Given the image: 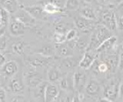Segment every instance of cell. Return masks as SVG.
<instances>
[{
	"mask_svg": "<svg viewBox=\"0 0 123 102\" xmlns=\"http://www.w3.org/2000/svg\"><path fill=\"white\" fill-rule=\"evenodd\" d=\"M102 24L111 32L118 29V19L115 12L110 9L104 10L101 14Z\"/></svg>",
	"mask_w": 123,
	"mask_h": 102,
	"instance_id": "6da1fadb",
	"label": "cell"
},
{
	"mask_svg": "<svg viewBox=\"0 0 123 102\" xmlns=\"http://www.w3.org/2000/svg\"><path fill=\"white\" fill-rule=\"evenodd\" d=\"M74 21L76 28L83 33H88L95 28V20L86 19L82 15L75 17Z\"/></svg>",
	"mask_w": 123,
	"mask_h": 102,
	"instance_id": "7a4b0ae2",
	"label": "cell"
},
{
	"mask_svg": "<svg viewBox=\"0 0 123 102\" xmlns=\"http://www.w3.org/2000/svg\"><path fill=\"white\" fill-rule=\"evenodd\" d=\"M24 77L25 83L29 86V87L34 88L41 84L42 82V78L39 75V73H37L36 70H29L24 72L23 74Z\"/></svg>",
	"mask_w": 123,
	"mask_h": 102,
	"instance_id": "3957f363",
	"label": "cell"
},
{
	"mask_svg": "<svg viewBox=\"0 0 123 102\" xmlns=\"http://www.w3.org/2000/svg\"><path fill=\"white\" fill-rule=\"evenodd\" d=\"M25 11L32 15V16L36 19V20H47L49 14L46 13L43 7L40 6H24L23 7Z\"/></svg>",
	"mask_w": 123,
	"mask_h": 102,
	"instance_id": "277c9868",
	"label": "cell"
},
{
	"mask_svg": "<svg viewBox=\"0 0 123 102\" xmlns=\"http://www.w3.org/2000/svg\"><path fill=\"white\" fill-rule=\"evenodd\" d=\"M93 50H86V52L84 53L81 60L79 63V66L80 68L84 70H88L91 68L92 65L96 60L97 58V52L93 53H92Z\"/></svg>",
	"mask_w": 123,
	"mask_h": 102,
	"instance_id": "5b68a950",
	"label": "cell"
},
{
	"mask_svg": "<svg viewBox=\"0 0 123 102\" xmlns=\"http://www.w3.org/2000/svg\"><path fill=\"white\" fill-rule=\"evenodd\" d=\"M74 79V87L77 92H82L83 89L86 88L87 84V76L85 72L81 70H77L73 75Z\"/></svg>",
	"mask_w": 123,
	"mask_h": 102,
	"instance_id": "8992f818",
	"label": "cell"
},
{
	"mask_svg": "<svg viewBox=\"0 0 123 102\" xmlns=\"http://www.w3.org/2000/svg\"><path fill=\"white\" fill-rule=\"evenodd\" d=\"M18 70V64L13 60L6 62L2 66H0V73L5 77H12L17 73Z\"/></svg>",
	"mask_w": 123,
	"mask_h": 102,
	"instance_id": "52a82bcc",
	"label": "cell"
},
{
	"mask_svg": "<svg viewBox=\"0 0 123 102\" xmlns=\"http://www.w3.org/2000/svg\"><path fill=\"white\" fill-rule=\"evenodd\" d=\"M59 94V90L58 86L55 84L47 83L45 90V102H52L56 101Z\"/></svg>",
	"mask_w": 123,
	"mask_h": 102,
	"instance_id": "ba28073f",
	"label": "cell"
},
{
	"mask_svg": "<svg viewBox=\"0 0 123 102\" xmlns=\"http://www.w3.org/2000/svg\"><path fill=\"white\" fill-rule=\"evenodd\" d=\"M118 84L115 83L113 81L107 84L104 88V97L109 99V101H115L118 96Z\"/></svg>",
	"mask_w": 123,
	"mask_h": 102,
	"instance_id": "9c48e42d",
	"label": "cell"
},
{
	"mask_svg": "<svg viewBox=\"0 0 123 102\" xmlns=\"http://www.w3.org/2000/svg\"><path fill=\"white\" fill-rule=\"evenodd\" d=\"M15 19L17 20L23 22L26 26H32L36 24V20L32 15H31L28 12L25 11L24 9L22 10H18L15 13Z\"/></svg>",
	"mask_w": 123,
	"mask_h": 102,
	"instance_id": "30bf717a",
	"label": "cell"
},
{
	"mask_svg": "<svg viewBox=\"0 0 123 102\" xmlns=\"http://www.w3.org/2000/svg\"><path fill=\"white\" fill-rule=\"evenodd\" d=\"M85 89H86V94L90 97L97 96L102 91L101 85L98 83V81L95 79H91L88 80Z\"/></svg>",
	"mask_w": 123,
	"mask_h": 102,
	"instance_id": "8fae6325",
	"label": "cell"
},
{
	"mask_svg": "<svg viewBox=\"0 0 123 102\" xmlns=\"http://www.w3.org/2000/svg\"><path fill=\"white\" fill-rule=\"evenodd\" d=\"M27 61H28L29 64L31 66H32V67L39 68V67H43L45 66H47L50 63V61H51V58L40 55L39 57H30L27 60Z\"/></svg>",
	"mask_w": 123,
	"mask_h": 102,
	"instance_id": "7c38bea8",
	"label": "cell"
},
{
	"mask_svg": "<svg viewBox=\"0 0 123 102\" xmlns=\"http://www.w3.org/2000/svg\"><path fill=\"white\" fill-rule=\"evenodd\" d=\"M27 29V26L24 24L23 22L17 20V19H15V21L12 22L10 23L9 26V31L10 33L15 36H21L23 35Z\"/></svg>",
	"mask_w": 123,
	"mask_h": 102,
	"instance_id": "4fadbf2b",
	"label": "cell"
},
{
	"mask_svg": "<svg viewBox=\"0 0 123 102\" xmlns=\"http://www.w3.org/2000/svg\"><path fill=\"white\" fill-rule=\"evenodd\" d=\"M73 75L74 73H68L67 75L61 78L59 81V86L62 90L65 91H71L75 90Z\"/></svg>",
	"mask_w": 123,
	"mask_h": 102,
	"instance_id": "5bb4252c",
	"label": "cell"
},
{
	"mask_svg": "<svg viewBox=\"0 0 123 102\" xmlns=\"http://www.w3.org/2000/svg\"><path fill=\"white\" fill-rule=\"evenodd\" d=\"M118 39L116 36H111V37H109V39H107L106 40H105L104 42H102L100 46L96 50V52L98 53H106L109 52L111 50H112L114 48V46H115L117 43Z\"/></svg>",
	"mask_w": 123,
	"mask_h": 102,
	"instance_id": "9a60e30c",
	"label": "cell"
},
{
	"mask_svg": "<svg viewBox=\"0 0 123 102\" xmlns=\"http://www.w3.org/2000/svg\"><path fill=\"white\" fill-rule=\"evenodd\" d=\"M0 6L10 14H15L19 9V2L18 0H0Z\"/></svg>",
	"mask_w": 123,
	"mask_h": 102,
	"instance_id": "2e32d148",
	"label": "cell"
},
{
	"mask_svg": "<svg viewBox=\"0 0 123 102\" xmlns=\"http://www.w3.org/2000/svg\"><path fill=\"white\" fill-rule=\"evenodd\" d=\"M55 51L61 57H68L72 56L73 49L69 46L68 44H60L55 45Z\"/></svg>",
	"mask_w": 123,
	"mask_h": 102,
	"instance_id": "e0dca14e",
	"label": "cell"
},
{
	"mask_svg": "<svg viewBox=\"0 0 123 102\" xmlns=\"http://www.w3.org/2000/svg\"><path fill=\"white\" fill-rule=\"evenodd\" d=\"M46 84H47V82L42 81L37 87L33 88L32 96L36 101H45V90Z\"/></svg>",
	"mask_w": 123,
	"mask_h": 102,
	"instance_id": "ac0fdd59",
	"label": "cell"
},
{
	"mask_svg": "<svg viewBox=\"0 0 123 102\" xmlns=\"http://www.w3.org/2000/svg\"><path fill=\"white\" fill-rule=\"evenodd\" d=\"M105 61L109 65V71L111 73H115L116 70L118 68V61H119V56L117 54H110L107 56Z\"/></svg>",
	"mask_w": 123,
	"mask_h": 102,
	"instance_id": "d6986e66",
	"label": "cell"
},
{
	"mask_svg": "<svg viewBox=\"0 0 123 102\" xmlns=\"http://www.w3.org/2000/svg\"><path fill=\"white\" fill-rule=\"evenodd\" d=\"M62 70L60 68H58L56 66H51L49 67L48 73H47V77L48 79L50 82L54 83V82L59 80L62 77Z\"/></svg>",
	"mask_w": 123,
	"mask_h": 102,
	"instance_id": "ffe728a7",
	"label": "cell"
},
{
	"mask_svg": "<svg viewBox=\"0 0 123 102\" xmlns=\"http://www.w3.org/2000/svg\"><path fill=\"white\" fill-rule=\"evenodd\" d=\"M79 63L77 62L75 58L72 57V56L68 57H65V59L62 60V62L61 66L59 68L61 70L67 71V70H70L72 68L75 67L77 65H79Z\"/></svg>",
	"mask_w": 123,
	"mask_h": 102,
	"instance_id": "44dd1931",
	"label": "cell"
},
{
	"mask_svg": "<svg viewBox=\"0 0 123 102\" xmlns=\"http://www.w3.org/2000/svg\"><path fill=\"white\" fill-rule=\"evenodd\" d=\"M9 88L13 93H19L24 89V84L18 78H13L9 82Z\"/></svg>",
	"mask_w": 123,
	"mask_h": 102,
	"instance_id": "7402d4cb",
	"label": "cell"
},
{
	"mask_svg": "<svg viewBox=\"0 0 123 102\" xmlns=\"http://www.w3.org/2000/svg\"><path fill=\"white\" fill-rule=\"evenodd\" d=\"M55 52H56L55 47L54 48V46H52V45L47 44V45L42 46V47L37 51V53H38L39 55H42V56H44V57H51L55 54Z\"/></svg>",
	"mask_w": 123,
	"mask_h": 102,
	"instance_id": "603a6c76",
	"label": "cell"
},
{
	"mask_svg": "<svg viewBox=\"0 0 123 102\" xmlns=\"http://www.w3.org/2000/svg\"><path fill=\"white\" fill-rule=\"evenodd\" d=\"M80 15L86 19H92V20L95 21L97 19V15H96L95 10L91 7H84L81 9Z\"/></svg>",
	"mask_w": 123,
	"mask_h": 102,
	"instance_id": "cb8c5ba5",
	"label": "cell"
},
{
	"mask_svg": "<svg viewBox=\"0 0 123 102\" xmlns=\"http://www.w3.org/2000/svg\"><path fill=\"white\" fill-rule=\"evenodd\" d=\"M43 9L45 13H48L49 15H55L57 13H59L62 11V9H61L60 8H59L55 5H54L53 3L49 2H47L43 6Z\"/></svg>",
	"mask_w": 123,
	"mask_h": 102,
	"instance_id": "d4e9b609",
	"label": "cell"
},
{
	"mask_svg": "<svg viewBox=\"0 0 123 102\" xmlns=\"http://www.w3.org/2000/svg\"><path fill=\"white\" fill-rule=\"evenodd\" d=\"M26 47V44L24 41H18L15 42L12 45V51L14 53L18 55H22L25 52V50Z\"/></svg>",
	"mask_w": 123,
	"mask_h": 102,
	"instance_id": "484cf974",
	"label": "cell"
},
{
	"mask_svg": "<svg viewBox=\"0 0 123 102\" xmlns=\"http://www.w3.org/2000/svg\"><path fill=\"white\" fill-rule=\"evenodd\" d=\"M80 6L79 0H67L65 3V9L68 11H75L79 9Z\"/></svg>",
	"mask_w": 123,
	"mask_h": 102,
	"instance_id": "4316f807",
	"label": "cell"
},
{
	"mask_svg": "<svg viewBox=\"0 0 123 102\" xmlns=\"http://www.w3.org/2000/svg\"><path fill=\"white\" fill-rule=\"evenodd\" d=\"M71 28H68V25L63 21H59L55 22V32H59L62 33H65L68 32V29H70Z\"/></svg>",
	"mask_w": 123,
	"mask_h": 102,
	"instance_id": "83f0119b",
	"label": "cell"
},
{
	"mask_svg": "<svg viewBox=\"0 0 123 102\" xmlns=\"http://www.w3.org/2000/svg\"><path fill=\"white\" fill-rule=\"evenodd\" d=\"M52 40L55 43V44H63V43L66 41V35H65V33L55 32V33L52 36Z\"/></svg>",
	"mask_w": 123,
	"mask_h": 102,
	"instance_id": "f1b7e54d",
	"label": "cell"
},
{
	"mask_svg": "<svg viewBox=\"0 0 123 102\" xmlns=\"http://www.w3.org/2000/svg\"><path fill=\"white\" fill-rule=\"evenodd\" d=\"M95 68H96V70H97L98 73H106L109 71V65L107 64V63L105 60L98 63V64L96 65Z\"/></svg>",
	"mask_w": 123,
	"mask_h": 102,
	"instance_id": "f546056e",
	"label": "cell"
},
{
	"mask_svg": "<svg viewBox=\"0 0 123 102\" xmlns=\"http://www.w3.org/2000/svg\"><path fill=\"white\" fill-rule=\"evenodd\" d=\"M9 13L4 8H0V20H1L3 26H6L9 22Z\"/></svg>",
	"mask_w": 123,
	"mask_h": 102,
	"instance_id": "4dcf8cb0",
	"label": "cell"
},
{
	"mask_svg": "<svg viewBox=\"0 0 123 102\" xmlns=\"http://www.w3.org/2000/svg\"><path fill=\"white\" fill-rule=\"evenodd\" d=\"M65 35H66V41L75 40L79 38L78 31H77L76 29L74 28H71L70 29H68Z\"/></svg>",
	"mask_w": 123,
	"mask_h": 102,
	"instance_id": "1f68e13d",
	"label": "cell"
},
{
	"mask_svg": "<svg viewBox=\"0 0 123 102\" xmlns=\"http://www.w3.org/2000/svg\"><path fill=\"white\" fill-rule=\"evenodd\" d=\"M115 13L118 16V19H120L123 17V0L118 3L115 9Z\"/></svg>",
	"mask_w": 123,
	"mask_h": 102,
	"instance_id": "d6a6232c",
	"label": "cell"
},
{
	"mask_svg": "<svg viewBox=\"0 0 123 102\" xmlns=\"http://www.w3.org/2000/svg\"><path fill=\"white\" fill-rule=\"evenodd\" d=\"M67 0H48V2L53 3L54 5H55L61 9H65V3H66Z\"/></svg>",
	"mask_w": 123,
	"mask_h": 102,
	"instance_id": "836d02e7",
	"label": "cell"
},
{
	"mask_svg": "<svg viewBox=\"0 0 123 102\" xmlns=\"http://www.w3.org/2000/svg\"><path fill=\"white\" fill-rule=\"evenodd\" d=\"M7 47V37L2 36L0 38V50H4Z\"/></svg>",
	"mask_w": 123,
	"mask_h": 102,
	"instance_id": "e575fe53",
	"label": "cell"
},
{
	"mask_svg": "<svg viewBox=\"0 0 123 102\" xmlns=\"http://www.w3.org/2000/svg\"><path fill=\"white\" fill-rule=\"evenodd\" d=\"M6 99V93L1 86H0V101H5Z\"/></svg>",
	"mask_w": 123,
	"mask_h": 102,
	"instance_id": "d590c367",
	"label": "cell"
},
{
	"mask_svg": "<svg viewBox=\"0 0 123 102\" xmlns=\"http://www.w3.org/2000/svg\"><path fill=\"white\" fill-rule=\"evenodd\" d=\"M118 97L120 99L123 100V81H122L118 86Z\"/></svg>",
	"mask_w": 123,
	"mask_h": 102,
	"instance_id": "8d00e7d4",
	"label": "cell"
},
{
	"mask_svg": "<svg viewBox=\"0 0 123 102\" xmlns=\"http://www.w3.org/2000/svg\"><path fill=\"white\" fill-rule=\"evenodd\" d=\"M119 70H123V53L119 55V61H118V68Z\"/></svg>",
	"mask_w": 123,
	"mask_h": 102,
	"instance_id": "74e56055",
	"label": "cell"
},
{
	"mask_svg": "<svg viewBox=\"0 0 123 102\" xmlns=\"http://www.w3.org/2000/svg\"><path fill=\"white\" fill-rule=\"evenodd\" d=\"M12 101H25V98L22 95H18L13 97L12 99L11 100Z\"/></svg>",
	"mask_w": 123,
	"mask_h": 102,
	"instance_id": "f35d334b",
	"label": "cell"
},
{
	"mask_svg": "<svg viewBox=\"0 0 123 102\" xmlns=\"http://www.w3.org/2000/svg\"><path fill=\"white\" fill-rule=\"evenodd\" d=\"M118 29L123 31V17L118 19Z\"/></svg>",
	"mask_w": 123,
	"mask_h": 102,
	"instance_id": "ab89813d",
	"label": "cell"
},
{
	"mask_svg": "<svg viewBox=\"0 0 123 102\" xmlns=\"http://www.w3.org/2000/svg\"><path fill=\"white\" fill-rule=\"evenodd\" d=\"M6 63V57H4V55L0 53V66H2Z\"/></svg>",
	"mask_w": 123,
	"mask_h": 102,
	"instance_id": "60d3db41",
	"label": "cell"
},
{
	"mask_svg": "<svg viewBox=\"0 0 123 102\" xmlns=\"http://www.w3.org/2000/svg\"><path fill=\"white\" fill-rule=\"evenodd\" d=\"M5 32H6V26L0 27V38H1L2 36H4Z\"/></svg>",
	"mask_w": 123,
	"mask_h": 102,
	"instance_id": "b9f144b4",
	"label": "cell"
},
{
	"mask_svg": "<svg viewBox=\"0 0 123 102\" xmlns=\"http://www.w3.org/2000/svg\"><path fill=\"white\" fill-rule=\"evenodd\" d=\"M83 1L87 3H95L97 2V0H83Z\"/></svg>",
	"mask_w": 123,
	"mask_h": 102,
	"instance_id": "7bdbcfd3",
	"label": "cell"
},
{
	"mask_svg": "<svg viewBox=\"0 0 123 102\" xmlns=\"http://www.w3.org/2000/svg\"><path fill=\"white\" fill-rule=\"evenodd\" d=\"M18 2H20V4H22V2H25V0H18Z\"/></svg>",
	"mask_w": 123,
	"mask_h": 102,
	"instance_id": "ee69618b",
	"label": "cell"
},
{
	"mask_svg": "<svg viewBox=\"0 0 123 102\" xmlns=\"http://www.w3.org/2000/svg\"><path fill=\"white\" fill-rule=\"evenodd\" d=\"M122 50H123V43L122 44Z\"/></svg>",
	"mask_w": 123,
	"mask_h": 102,
	"instance_id": "f6af8a7d",
	"label": "cell"
},
{
	"mask_svg": "<svg viewBox=\"0 0 123 102\" xmlns=\"http://www.w3.org/2000/svg\"><path fill=\"white\" fill-rule=\"evenodd\" d=\"M36 1H39V0H36Z\"/></svg>",
	"mask_w": 123,
	"mask_h": 102,
	"instance_id": "bcb514c9",
	"label": "cell"
}]
</instances>
